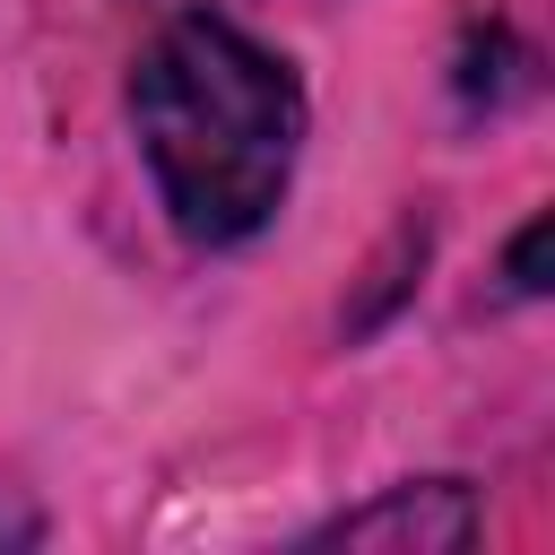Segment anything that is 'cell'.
Returning a JSON list of instances; mask_svg holds the SVG:
<instances>
[{
	"label": "cell",
	"instance_id": "cell-1",
	"mask_svg": "<svg viewBox=\"0 0 555 555\" xmlns=\"http://www.w3.org/2000/svg\"><path fill=\"white\" fill-rule=\"evenodd\" d=\"M130 121L165 217L208 251L260 234L304 156L295 69L217 9H173V26L139 52Z\"/></svg>",
	"mask_w": 555,
	"mask_h": 555
},
{
	"label": "cell",
	"instance_id": "cell-2",
	"mask_svg": "<svg viewBox=\"0 0 555 555\" xmlns=\"http://www.w3.org/2000/svg\"><path fill=\"white\" fill-rule=\"evenodd\" d=\"M321 538H338V546H468L477 538V503H468L460 477H434V486H399V494L330 520Z\"/></svg>",
	"mask_w": 555,
	"mask_h": 555
},
{
	"label": "cell",
	"instance_id": "cell-3",
	"mask_svg": "<svg viewBox=\"0 0 555 555\" xmlns=\"http://www.w3.org/2000/svg\"><path fill=\"white\" fill-rule=\"evenodd\" d=\"M538 243H546V217H529L520 243H512V260H503V269H512V295H538V286H546V278H538Z\"/></svg>",
	"mask_w": 555,
	"mask_h": 555
},
{
	"label": "cell",
	"instance_id": "cell-4",
	"mask_svg": "<svg viewBox=\"0 0 555 555\" xmlns=\"http://www.w3.org/2000/svg\"><path fill=\"white\" fill-rule=\"evenodd\" d=\"M35 538V520H17V512H0V546H26Z\"/></svg>",
	"mask_w": 555,
	"mask_h": 555
},
{
	"label": "cell",
	"instance_id": "cell-5",
	"mask_svg": "<svg viewBox=\"0 0 555 555\" xmlns=\"http://www.w3.org/2000/svg\"><path fill=\"white\" fill-rule=\"evenodd\" d=\"M165 9H208V0H165Z\"/></svg>",
	"mask_w": 555,
	"mask_h": 555
}]
</instances>
